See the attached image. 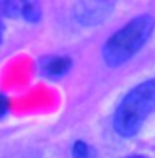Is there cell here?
Here are the masks:
<instances>
[{
    "instance_id": "3957f363",
    "label": "cell",
    "mask_w": 155,
    "mask_h": 158,
    "mask_svg": "<svg viewBox=\"0 0 155 158\" xmlns=\"http://www.w3.org/2000/svg\"><path fill=\"white\" fill-rule=\"evenodd\" d=\"M112 8V2H78L74 5V15L83 25H97L111 15Z\"/></svg>"
},
{
    "instance_id": "6da1fadb",
    "label": "cell",
    "mask_w": 155,
    "mask_h": 158,
    "mask_svg": "<svg viewBox=\"0 0 155 158\" xmlns=\"http://www.w3.org/2000/svg\"><path fill=\"white\" fill-rule=\"evenodd\" d=\"M153 28L155 20L152 15H140L124 25L107 40L102 48V58L107 66H122L134 54H137L139 49L149 41Z\"/></svg>"
},
{
    "instance_id": "8992f818",
    "label": "cell",
    "mask_w": 155,
    "mask_h": 158,
    "mask_svg": "<svg viewBox=\"0 0 155 158\" xmlns=\"http://www.w3.org/2000/svg\"><path fill=\"white\" fill-rule=\"evenodd\" d=\"M22 15V2L0 0V17H18Z\"/></svg>"
},
{
    "instance_id": "277c9868",
    "label": "cell",
    "mask_w": 155,
    "mask_h": 158,
    "mask_svg": "<svg viewBox=\"0 0 155 158\" xmlns=\"http://www.w3.org/2000/svg\"><path fill=\"white\" fill-rule=\"evenodd\" d=\"M71 59L68 56H46L40 59L38 68L45 77H61L71 69Z\"/></svg>"
},
{
    "instance_id": "ba28073f",
    "label": "cell",
    "mask_w": 155,
    "mask_h": 158,
    "mask_svg": "<svg viewBox=\"0 0 155 158\" xmlns=\"http://www.w3.org/2000/svg\"><path fill=\"white\" fill-rule=\"evenodd\" d=\"M7 112H8V99L3 94H0V117H3Z\"/></svg>"
},
{
    "instance_id": "5b68a950",
    "label": "cell",
    "mask_w": 155,
    "mask_h": 158,
    "mask_svg": "<svg viewBox=\"0 0 155 158\" xmlns=\"http://www.w3.org/2000/svg\"><path fill=\"white\" fill-rule=\"evenodd\" d=\"M22 17L27 20V22H38L40 17H41V10H40V5L37 2H22Z\"/></svg>"
},
{
    "instance_id": "52a82bcc",
    "label": "cell",
    "mask_w": 155,
    "mask_h": 158,
    "mask_svg": "<svg viewBox=\"0 0 155 158\" xmlns=\"http://www.w3.org/2000/svg\"><path fill=\"white\" fill-rule=\"evenodd\" d=\"M89 156V150L88 145L84 142H76L73 147V158H88Z\"/></svg>"
},
{
    "instance_id": "7a4b0ae2",
    "label": "cell",
    "mask_w": 155,
    "mask_h": 158,
    "mask_svg": "<svg viewBox=\"0 0 155 158\" xmlns=\"http://www.w3.org/2000/svg\"><path fill=\"white\" fill-rule=\"evenodd\" d=\"M155 110V79L139 84L126 94L114 114V130L121 137H134Z\"/></svg>"
},
{
    "instance_id": "9c48e42d",
    "label": "cell",
    "mask_w": 155,
    "mask_h": 158,
    "mask_svg": "<svg viewBox=\"0 0 155 158\" xmlns=\"http://www.w3.org/2000/svg\"><path fill=\"white\" fill-rule=\"evenodd\" d=\"M2 36H3V25L0 23V41H2Z\"/></svg>"
}]
</instances>
